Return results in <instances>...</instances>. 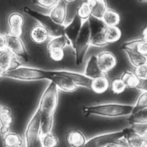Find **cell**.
Wrapping results in <instances>:
<instances>
[{"instance_id":"cell-1","label":"cell","mask_w":147,"mask_h":147,"mask_svg":"<svg viewBox=\"0 0 147 147\" xmlns=\"http://www.w3.org/2000/svg\"><path fill=\"white\" fill-rule=\"evenodd\" d=\"M133 106L116 103H109L93 105L83 108L86 116L94 115L104 117H119L131 114Z\"/></svg>"},{"instance_id":"cell-2","label":"cell","mask_w":147,"mask_h":147,"mask_svg":"<svg viewBox=\"0 0 147 147\" xmlns=\"http://www.w3.org/2000/svg\"><path fill=\"white\" fill-rule=\"evenodd\" d=\"M58 103V88L54 83L51 82L43 92L37 107L41 117L53 115Z\"/></svg>"},{"instance_id":"cell-3","label":"cell","mask_w":147,"mask_h":147,"mask_svg":"<svg viewBox=\"0 0 147 147\" xmlns=\"http://www.w3.org/2000/svg\"><path fill=\"white\" fill-rule=\"evenodd\" d=\"M48 76V70L24 66H18L11 69L6 74V78L27 82L47 79Z\"/></svg>"},{"instance_id":"cell-4","label":"cell","mask_w":147,"mask_h":147,"mask_svg":"<svg viewBox=\"0 0 147 147\" xmlns=\"http://www.w3.org/2000/svg\"><path fill=\"white\" fill-rule=\"evenodd\" d=\"M90 45V28L89 21L87 20L84 22L73 48L75 54L76 64L77 65L83 63L84 57Z\"/></svg>"},{"instance_id":"cell-5","label":"cell","mask_w":147,"mask_h":147,"mask_svg":"<svg viewBox=\"0 0 147 147\" xmlns=\"http://www.w3.org/2000/svg\"><path fill=\"white\" fill-rule=\"evenodd\" d=\"M25 13L37 20L40 25L49 31L51 37H55L64 34L65 25H60L55 23L49 15L39 13L28 6L24 7Z\"/></svg>"},{"instance_id":"cell-6","label":"cell","mask_w":147,"mask_h":147,"mask_svg":"<svg viewBox=\"0 0 147 147\" xmlns=\"http://www.w3.org/2000/svg\"><path fill=\"white\" fill-rule=\"evenodd\" d=\"M127 128L123 130L101 134L87 140L82 147H105L108 144L118 141L124 138Z\"/></svg>"},{"instance_id":"cell-7","label":"cell","mask_w":147,"mask_h":147,"mask_svg":"<svg viewBox=\"0 0 147 147\" xmlns=\"http://www.w3.org/2000/svg\"><path fill=\"white\" fill-rule=\"evenodd\" d=\"M41 115L36 109L29 120L24 133L26 147H32L34 143L40 137Z\"/></svg>"},{"instance_id":"cell-8","label":"cell","mask_w":147,"mask_h":147,"mask_svg":"<svg viewBox=\"0 0 147 147\" xmlns=\"http://www.w3.org/2000/svg\"><path fill=\"white\" fill-rule=\"evenodd\" d=\"M88 21L90 28L91 45L96 47H103L108 45L103 34L105 25L101 20H98L91 16Z\"/></svg>"},{"instance_id":"cell-9","label":"cell","mask_w":147,"mask_h":147,"mask_svg":"<svg viewBox=\"0 0 147 147\" xmlns=\"http://www.w3.org/2000/svg\"><path fill=\"white\" fill-rule=\"evenodd\" d=\"M6 48H7L14 56L22 59L25 61L29 60V55L24 42L20 37L6 35Z\"/></svg>"},{"instance_id":"cell-10","label":"cell","mask_w":147,"mask_h":147,"mask_svg":"<svg viewBox=\"0 0 147 147\" xmlns=\"http://www.w3.org/2000/svg\"><path fill=\"white\" fill-rule=\"evenodd\" d=\"M9 26V34L10 36L20 37L22 34L25 24V18L20 12L13 11L10 13L7 18Z\"/></svg>"},{"instance_id":"cell-11","label":"cell","mask_w":147,"mask_h":147,"mask_svg":"<svg viewBox=\"0 0 147 147\" xmlns=\"http://www.w3.org/2000/svg\"><path fill=\"white\" fill-rule=\"evenodd\" d=\"M96 56L99 67L104 74L111 71L116 66L118 63L116 57L111 51H103Z\"/></svg>"},{"instance_id":"cell-12","label":"cell","mask_w":147,"mask_h":147,"mask_svg":"<svg viewBox=\"0 0 147 147\" xmlns=\"http://www.w3.org/2000/svg\"><path fill=\"white\" fill-rule=\"evenodd\" d=\"M50 73L54 75L66 78L73 82L77 86H81L86 88H89V87L91 79L88 78L84 74L63 70L50 71Z\"/></svg>"},{"instance_id":"cell-13","label":"cell","mask_w":147,"mask_h":147,"mask_svg":"<svg viewBox=\"0 0 147 147\" xmlns=\"http://www.w3.org/2000/svg\"><path fill=\"white\" fill-rule=\"evenodd\" d=\"M29 36L31 41L37 45H43L50 41V33L47 29L42 25L36 24L30 29Z\"/></svg>"},{"instance_id":"cell-14","label":"cell","mask_w":147,"mask_h":147,"mask_svg":"<svg viewBox=\"0 0 147 147\" xmlns=\"http://www.w3.org/2000/svg\"><path fill=\"white\" fill-rule=\"evenodd\" d=\"M83 24L84 22L75 15L71 21L65 27L64 35L67 37L73 48Z\"/></svg>"},{"instance_id":"cell-15","label":"cell","mask_w":147,"mask_h":147,"mask_svg":"<svg viewBox=\"0 0 147 147\" xmlns=\"http://www.w3.org/2000/svg\"><path fill=\"white\" fill-rule=\"evenodd\" d=\"M67 5L66 1H58V3L50 10L48 15L56 24L64 25L67 16Z\"/></svg>"},{"instance_id":"cell-16","label":"cell","mask_w":147,"mask_h":147,"mask_svg":"<svg viewBox=\"0 0 147 147\" xmlns=\"http://www.w3.org/2000/svg\"><path fill=\"white\" fill-rule=\"evenodd\" d=\"M47 79L54 83L58 88L66 92H73L77 90L78 86L69 79L59 76L54 75L50 73V71L48 70Z\"/></svg>"},{"instance_id":"cell-17","label":"cell","mask_w":147,"mask_h":147,"mask_svg":"<svg viewBox=\"0 0 147 147\" xmlns=\"http://www.w3.org/2000/svg\"><path fill=\"white\" fill-rule=\"evenodd\" d=\"M66 141L70 147H82L86 142L87 139L81 130L72 129L66 133Z\"/></svg>"},{"instance_id":"cell-18","label":"cell","mask_w":147,"mask_h":147,"mask_svg":"<svg viewBox=\"0 0 147 147\" xmlns=\"http://www.w3.org/2000/svg\"><path fill=\"white\" fill-rule=\"evenodd\" d=\"M124 138L128 147H144L146 142L142 135L133 128H127Z\"/></svg>"},{"instance_id":"cell-19","label":"cell","mask_w":147,"mask_h":147,"mask_svg":"<svg viewBox=\"0 0 147 147\" xmlns=\"http://www.w3.org/2000/svg\"><path fill=\"white\" fill-rule=\"evenodd\" d=\"M14 122V117L11 110L6 106H3L0 114V134L5 136L10 131Z\"/></svg>"},{"instance_id":"cell-20","label":"cell","mask_w":147,"mask_h":147,"mask_svg":"<svg viewBox=\"0 0 147 147\" xmlns=\"http://www.w3.org/2000/svg\"><path fill=\"white\" fill-rule=\"evenodd\" d=\"M110 81L105 75L92 79L89 89L94 94H101L105 92L110 87Z\"/></svg>"},{"instance_id":"cell-21","label":"cell","mask_w":147,"mask_h":147,"mask_svg":"<svg viewBox=\"0 0 147 147\" xmlns=\"http://www.w3.org/2000/svg\"><path fill=\"white\" fill-rule=\"evenodd\" d=\"M121 48L125 51L135 52L147 57V42L140 39H135L123 42Z\"/></svg>"},{"instance_id":"cell-22","label":"cell","mask_w":147,"mask_h":147,"mask_svg":"<svg viewBox=\"0 0 147 147\" xmlns=\"http://www.w3.org/2000/svg\"><path fill=\"white\" fill-rule=\"evenodd\" d=\"M89 6L91 16L101 20L103 15L108 8L107 3L104 0H89L86 1Z\"/></svg>"},{"instance_id":"cell-23","label":"cell","mask_w":147,"mask_h":147,"mask_svg":"<svg viewBox=\"0 0 147 147\" xmlns=\"http://www.w3.org/2000/svg\"><path fill=\"white\" fill-rule=\"evenodd\" d=\"M84 75L91 79L105 75L100 69L96 55H92L88 60L85 69Z\"/></svg>"},{"instance_id":"cell-24","label":"cell","mask_w":147,"mask_h":147,"mask_svg":"<svg viewBox=\"0 0 147 147\" xmlns=\"http://www.w3.org/2000/svg\"><path fill=\"white\" fill-rule=\"evenodd\" d=\"M0 64L7 71L16 68L14 64H17L15 56L7 49L0 51Z\"/></svg>"},{"instance_id":"cell-25","label":"cell","mask_w":147,"mask_h":147,"mask_svg":"<svg viewBox=\"0 0 147 147\" xmlns=\"http://www.w3.org/2000/svg\"><path fill=\"white\" fill-rule=\"evenodd\" d=\"M101 21L105 26H117L120 22V16L115 9L108 7L103 15Z\"/></svg>"},{"instance_id":"cell-26","label":"cell","mask_w":147,"mask_h":147,"mask_svg":"<svg viewBox=\"0 0 147 147\" xmlns=\"http://www.w3.org/2000/svg\"><path fill=\"white\" fill-rule=\"evenodd\" d=\"M3 145L4 147L21 146L23 144L22 136L16 131H9L3 137Z\"/></svg>"},{"instance_id":"cell-27","label":"cell","mask_w":147,"mask_h":147,"mask_svg":"<svg viewBox=\"0 0 147 147\" xmlns=\"http://www.w3.org/2000/svg\"><path fill=\"white\" fill-rule=\"evenodd\" d=\"M103 34L107 44L116 42L120 40L122 36L120 29L118 26H105Z\"/></svg>"},{"instance_id":"cell-28","label":"cell","mask_w":147,"mask_h":147,"mask_svg":"<svg viewBox=\"0 0 147 147\" xmlns=\"http://www.w3.org/2000/svg\"><path fill=\"white\" fill-rule=\"evenodd\" d=\"M127 122L132 125L147 124V108L130 114Z\"/></svg>"},{"instance_id":"cell-29","label":"cell","mask_w":147,"mask_h":147,"mask_svg":"<svg viewBox=\"0 0 147 147\" xmlns=\"http://www.w3.org/2000/svg\"><path fill=\"white\" fill-rule=\"evenodd\" d=\"M69 45H70L69 41L63 34L60 36L52 37L48 42L47 45V50L51 49H64L67 46Z\"/></svg>"},{"instance_id":"cell-30","label":"cell","mask_w":147,"mask_h":147,"mask_svg":"<svg viewBox=\"0 0 147 147\" xmlns=\"http://www.w3.org/2000/svg\"><path fill=\"white\" fill-rule=\"evenodd\" d=\"M119 78L123 81L126 88L129 89L137 88L140 83V80L134 72L129 70L125 71Z\"/></svg>"},{"instance_id":"cell-31","label":"cell","mask_w":147,"mask_h":147,"mask_svg":"<svg viewBox=\"0 0 147 147\" xmlns=\"http://www.w3.org/2000/svg\"><path fill=\"white\" fill-rule=\"evenodd\" d=\"M124 51L125 52L130 64L134 68H137L147 63L146 56L131 51L125 50Z\"/></svg>"},{"instance_id":"cell-32","label":"cell","mask_w":147,"mask_h":147,"mask_svg":"<svg viewBox=\"0 0 147 147\" xmlns=\"http://www.w3.org/2000/svg\"><path fill=\"white\" fill-rule=\"evenodd\" d=\"M54 125L53 115L44 117H41L40 136H43L51 132Z\"/></svg>"},{"instance_id":"cell-33","label":"cell","mask_w":147,"mask_h":147,"mask_svg":"<svg viewBox=\"0 0 147 147\" xmlns=\"http://www.w3.org/2000/svg\"><path fill=\"white\" fill-rule=\"evenodd\" d=\"M76 16L83 22L88 20L91 16V11L86 1H83L77 6Z\"/></svg>"},{"instance_id":"cell-34","label":"cell","mask_w":147,"mask_h":147,"mask_svg":"<svg viewBox=\"0 0 147 147\" xmlns=\"http://www.w3.org/2000/svg\"><path fill=\"white\" fill-rule=\"evenodd\" d=\"M110 88L112 93L115 94H120L127 89L125 83L120 78L113 79L110 83Z\"/></svg>"},{"instance_id":"cell-35","label":"cell","mask_w":147,"mask_h":147,"mask_svg":"<svg viewBox=\"0 0 147 147\" xmlns=\"http://www.w3.org/2000/svg\"><path fill=\"white\" fill-rule=\"evenodd\" d=\"M147 108V91H142L138 96L135 104L133 106L132 113Z\"/></svg>"},{"instance_id":"cell-36","label":"cell","mask_w":147,"mask_h":147,"mask_svg":"<svg viewBox=\"0 0 147 147\" xmlns=\"http://www.w3.org/2000/svg\"><path fill=\"white\" fill-rule=\"evenodd\" d=\"M40 138L43 147H57L58 146L59 140L53 133H50L40 137Z\"/></svg>"},{"instance_id":"cell-37","label":"cell","mask_w":147,"mask_h":147,"mask_svg":"<svg viewBox=\"0 0 147 147\" xmlns=\"http://www.w3.org/2000/svg\"><path fill=\"white\" fill-rule=\"evenodd\" d=\"M47 51L48 56L52 61L59 62L62 61L65 57L64 49H51Z\"/></svg>"},{"instance_id":"cell-38","label":"cell","mask_w":147,"mask_h":147,"mask_svg":"<svg viewBox=\"0 0 147 147\" xmlns=\"http://www.w3.org/2000/svg\"><path fill=\"white\" fill-rule=\"evenodd\" d=\"M134 74L140 80L147 79V63L135 68Z\"/></svg>"},{"instance_id":"cell-39","label":"cell","mask_w":147,"mask_h":147,"mask_svg":"<svg viewBox=\"0 0 147 147\" xmlns=\"http://www.w3.org/2000/svg\"><path fill=\"white\" fill-rule=\"evenodd\" d=\"M58 1L56 0H50V1H43V0H38L34 1L32 2L35 5L40 6V7L51 9L57 3Z\"/></svg>"},{"instance_id":"cell-40","label":"cell","mask_w":147,"mask_h":147,"mask_svg":"<svg viewBox=\"0 0 147 147\" xmlns=\"http://www.w3.org/2000/svg\"><path fill=\"white\" fill-rule=\"evenodd\" d=\"M6 48V36L0 33V51Z\"/></svg>"},{"instance_id":"cell-41","label":"cell","mask_w":147,"mask_h":147,"mask_svg":"<svg viewBox=\"0 0 147 147\" xmlns=\"http://www.w3.org/2000/svg\"><path fill=\"white\" fill-rule=\"evenodd\" d=\"M142 91H147V79L144 80H140V83L137 88Z\"/></svg>"},{"instance_id":"cell-42","label":"cell","mask_w":147,"mask_h":147,"mask_svg":"<svg viewBox=\"0 0 147 147\" xmlns=\"http://www.w3.org/2000/svg\"><path fill=\"white\" fill-rule=\"evenodd\" d=\"M141 39L147 42V25H145L140 32Z\"/></svg>"},{"instance_id":"cell-43","label":"cell","mask_w":147,"mask_h":147,"mask_svg":"<svg viewBox=\"0 0 147 147\" xmlns=\"http://www.w3.org/2000/svg\"><path fill=\"white\" fill-rule=\"evenodd\" d=\"M7 71L0 64V80L6 77V74Z\"/></svg>"},{"instance_id":"cell-44","label":"cell","mask_w":147,"mask_h":147,"mask_svg":"<svg viewBox=\"0 0 147 147\" xmlns=\"http://www.w3.org/2000/svg\"><path fill=\"white\" fill-rule=\"evenodd\" d=\"M32 147H43L40 137H39L37 138V140L36 141V142H35L34 143V144L33 145Z\"/></svg>"},{"instance_id":"cell-45","label":"cell","mask_w":147,"mask_h":147,"mask_svg":"<svg viewBox=\"0 0 147 147\" xmlns=\"http://www.w3.org/2000/svg\"><path fill=\"white\" fill-rule=\"evenodd\" d=\"M140 133L142 135V136L144 137V138H145V140L147 142V126L144 127V129L142 130V131H141Z\"/></svg>"},{"instance_id":"cell-46","label":"cell","mask_w":147,"mask_h":147,"mask_svg":"<svg viewBox=\"0 0 147 147\" xmlns=\"http://www.w3.org/2000/svg\"><path fill=\"white\" fill-rule=\"evenodd\" d=\"M105 147H123V146L121 145L116 143V142H115L110 143L107 145H106Z\"/></svg>"},{"instance_id":"cell-47","label":"cell","mask_w":147,"mask_h":147,"mask_svg":"<svg viewBox=\"0 0 147 147\" xmlns=\"http://www.w3.org/2000/svg\"><path fill=\"white\" fill-rule=\"evenodd\" d=\"M3 106H2V105L0 103V114L1 113V112H2V109H3Z\"/></svg>"},{"instance_id":"cell-48","label":"cell","mask_w":147,"mask_h":147,"mask_svg":"<svg viewBox=\"0 0 147 147\" xmlns=\"http://www.w3.org/2000/svg\"><path fill=\"white\" fill-rule=\"evenodd\" d=\"M16 147H21V146H16Z\"/></svg>"}]
</instances>
